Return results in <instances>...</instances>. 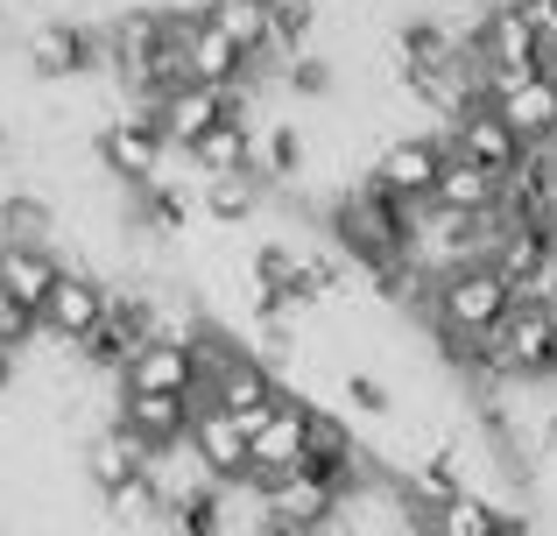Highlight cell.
Returning a JSON list of instances; mask_svg holds the SVG:
<instances>
[{
  "instance_id": "obj_17",
  "label": "cell",
  "mask_w": 557,
  "mask_h": 536,
  "mask_svg": "<svg viewBox=\"0 0 557 536\" xmlns=\"http://www.w3.org/2000/svg\"><path fill=\"white\" fill-rule=\"evenodd\" d=\"M141 473H149V452H141L121 424H107L92 445H85V481H92L99 495H121V487H135Z\"/></svg>"
},
{
  "instance_id": "obj_5",
  "label": "cell",
  "mask_w": 557,
  "mask_h": 536,
  "mask_svg": "<svg viewBox=\"0 0 557 536\" xmlns=\"http://www.w3.org/2000/svg\"><path fill=\"white\" fill-rule=\"evenodd\" d=\"M190 459H198L205 481H219V487L255 481V438H247V424L233 410H212L205 396H198V424H190Z\"/></svg>"
},
{
  "instance_id": "obj_19",
  "label": "cell",
  "mask_w": 557,
  "mask_h": 536,
  "mask_svg": "<svg viewBox=\"0 0 557 536\" xmlns=\"http://www.w3.org/2000/svg\"><path fill=\"white\" fill-rule=\"evenodd\" d=\"M431 205L437 212H466V220H487V212H502V177H487V170L445 155V177H437Z\"/></svg>"
},
{
  "instance_id": "obj_29",
  "label": "cell",
  "mask_w": 557,
  "mask_h": 536,
  "mask_svg": "<svg viewBox=\"0 0 557 536\" xmlns=\"http://www.w3.org/2000/svg\"><path fill=\"white\" fill-rule=\"evenodd\" d=\"M289 85H297V92H332V71H325V57H297V64H289Z\"/></svg>"
},
{
  "instance_id": "obj_23",
  "label": "cell",
  "mask_w": 557,
  "mask_h": 536,
  "mask_svg": "<svg viewBox=\"0 0 557 536\" xmlns=\"http://www.w3.org/2000/svg\"><path fill=\"white\" fill-rule=\"evenodd\" d=\"M190 163H198L205 177H255V127H247V121L212 127V135L190 149Z\"/></svg>"
},
{
  "instance_id": "obj_35",
  "label": "cell",
  "mask_w": 557,
  "mask_h": 536,
  "mask_svg": "<svg viewBox=\"0 0 557 536\" xmlns=\"http://www.w3.org/2000/svg\"><path fill=\"white\" fill-rule=\"evenodd\" d=\"M417 536H423V529H417Z\"/></svg>"
},
{
  "instance_id": "obj_2",
  "label": "cell",
  "mask_w": 557,
  "mask_h": 536,
  "mask_svg": "<svg viewBox=\"0 0 557 536\" xmlns=\"http://www.w3.org/2000/svg\"><path fill=\"white\" fill-rule=\"evenodd\" d=\"M544 50L550 42L536 36V22L516 0H508V8H487V22H480V36H473V64H480V78H487V99L516 78H536V71H544Z\"/></svg>"
},
{
  "instance_id": "obj_7",
  "label": "cell",
  "mask_w": 557,
  "mask_h": 536,
  "mask_svg": "<svg viewBox=\"0 0 557 536\" xmlns=\"http://www.w3.org/2000/svg\"><path fill=\"white\" fill-rule=\"evenodd\" d=\"M226 121H247L233 85H184V92H170L163 107H156V127H163V141H177V149H198V141Z\"/></svg>"
},
{
  "instance_id": "obj_26",
  "label": "cell",
  "mask_w": 557,
  "mask_h": 536,
  "mask_svg": "<svg viewBox=\"0 0 557 536\" xmlns=\"http://www.w3.org/2000/svg\"><path fill=\"white\" fill-rule=\"evenodd\" d=\"M255 198H261L255 177H212V184H205V212H212L219 226L247 220V212H255Z\"/></svg>"
},
{
  "instance_id": "obj_28",
  "label": "cell",
  "mask_w": 557,
  "mask_h": 536,
  "mask_svg": "<svg viewBox=\"0 0 557 536\" xmlns=\"http://www.w3.org/2000/svg\"><path fill=\"white\" fill-rule=\"evenodd\" d=\"M346 402L368 410V416H388V388H381L374 374H346Z\"/></svg>"
},
{
  "instance_id": "obj_20",
  "label": "cell",
  "mask_w": 557,
  "mask_h": 536,
  "mask_svg": "<svg viewBox=\"0 0 557 536\" xmlns=\"http://www.w3.org/2000/svg\"><path fill=\"white\" fill-rule=\"evenodd\" d=\"M212 28L233 42V50L247 57V64H261V57H275V22H269V0H212Z\"/></svg>"
},
{
  "instance_id": "obj_1",
  "label": "cell",
  "mask_w": 557,
  "mask_h": 536,
  "mask_svg": "<svg viewBox=\"0 0 557 536\" xmlns=\"http://www.w3.org/2000/svg\"><path fill=\"white\" fill-rule=\"evenodd\" d=\"M522 303V289L508 283L494 262H466L451 275H437L431 283V311H437V332L459 346H487L494 332L508 325V311Z\"/></svg>"
},
{
  "instance_id": "obj_12",
  "label": "cell",
  "mask_w": 557,
  "mask_h": 536,
  "mask_svg": "<svg viewBox=\"0 0 557 536\" xmlns=\"http://www.w3.org/2000/svg\"><path fill=\"white\" fill-rule=\"evenodd\" d=\"M445 149L459 155V163H473V170H487V177H502V184L516 177L522 155H530V149L516 141V127H508L494 107H473L466 121H451V141H445Z\"/></svg>"
},
{
  "instance_id": "obj_6",
  "label": "cell",
  "mask_w": 557,
  "mask_h": 536,
  "mask_svg": "<svg viewBox=\"0 0 557 536\" xmlns=\"http://www.w3.org/2000/svg\"><path fill=\"white\" fill-rule=\"evenodd\" d=\"M198 346L190 332H156L135 353V367L121 374V396H198Z\"/></svg>"
},
{
  "instance_id": "obj_16",
  "label": "cell",
  "mask_w": 557,
  "mask_h": 536,
  "mask_svg": "<svg viewBox=\"0 0 557 536\" xmlns=\"http://www.w3.org/2000/svg\"><path fill=\"white\" fill-rule=\"evenodd\" d=\"M184 64H190V85H233V92H240V78L255 71V64H247V57L212 28V14H184Z\"/></svg>"
},
{
  "instance_id": "obj_3",
  "label": "cell",
  "mask_w": 557,
  "mask_h": 536,
  "mask_svg": "<svg viewBox=\"0 0 557 536\" xmlns=\"http://www.w3.org/2000/svg\"><path fill=\"white\" fill-rule=\"evenodd\" d=\"M311 416H318V402L275 396L247 424V438H255V487H275V481H297L304 473V459H311Z\"/></svg>"
},
{
  "instance_id": "obj_21",
  "label": "cell",
  "mask_w": 557,
  "mask_h": 536,
  "mask_svg": "<svg viewBox=\"0 0 557 536\" xmlns=\"http://www.w3.org/2000/svg\"><path fill=\"white\" fill-rule=\"evenodd\" d=\"M92 64V36L71 22H42L36 36H28V71H42V78H78V71Z\"/></svg>"
},
{
  "instance_id": "obj_15",
  "label": "cell",
  "mask_w": 557,
  "mask_h": 536,
  "mask_svg": "<svg viewBox=\"0 0 557 536\" xmlns=\"http://www.w3.org/2000/svg\"><path fill=\"white\" fill-rule=\"evenodd\" d=\"M487 107L502 113L508 127H516V141H522V149H550V141H557V92L544 85V71H536V78L502 85V92H494Z\"/></svg>"
},
{
  "instance_id": "obj_27",
  "label": "cell",
  "mask_w": 557,
  "mask_h": 536,
  "mask_svg": "<svg viewBox=\"0 0 557 536\" xmlns=\"http://www.w3.org/2000/svg\"><path fill=\"white\" fill-rule=\"evenodd\" d=\"M36 332H42V317L28 311V303H14L8 289H0V346H8V353H14V346H28V339H36Z\"/></svg>"
},
{
  "instance_id": "obj_14",
  "label": "cell",
  "mask_w": 557,
  "mask_h": 536,
  "mask_svg": "<svg viewBox=\"0 0 557 536\" xmlns=\"http://www.w3.org/2000/svg\"><path fill=\"white\" fill-rule=\"evenodd\" d=\"M113 424L156 459V452H170V445H190L198 396H121V416H113Z\"/></svg>"
},
{
  "instance_id": "obj_8",
  "label": "cell",
  "mask_w": 557,
  "mask_h": 536,
  "mask_svg": "<svg viewBox=\"0 0 557 536\" xmlns=\"http://www.w3.org/2000/svg\"><path fill=\"white\" fill-rule=\"evenodd\" d=\"M107 311H113V289L99 283L92 269H64L57 297L42 303V332H50L57 346H85L99 325H107Z\"/></svg>"
},
{
  "instance_id": "obj_31",
  "label": "cell",
  "mask_w": 557,
  "mask_h": 536,
  "mask_svg": "<svg viewBox=\"0 0 557 536\" xmlns=\"http://www.w3.org/2000/svg\"><path fill=\"white\" fill-rule=\"evenodd\" d=\"M8 382H14V353L0 346V396H8Z\"/></svg>"
},
{
  "instance_id": "obj_30",
  "label": "cell",
  "mask_w": 557,
  "mask_h": 536,
  "mask_svg": "<svg viewBox=\"0 0 557 536\" xmlns=\"http://www.w3.org/2000/svg\"><path fill=\"white\" fill-rule=\"evenodd\" d=\"M516 8L536 22V36H544V42H557V0H516Z\"/></svg>"
},
{
  "instance_id": "obj_13",
  "label": "cell",
  "mask_w": 557,
  "mask_h": 536,
  "mask_svg": "<svg viewBox=\"0 0 557 536\" xmlns=\"http://www.w3.org/2000/svg\"><path fill=\"white\" fill-rule=\"evenodd\" d=\"M163 127H156V113H141V121H113L107 135H99V163L113 170L121 184H135V191H149V184H163Z\"/></svg>"
},
{
  "instance_id": "obj_18",
  "label": "cell",
  "mask_w": 557,
  "mask_h": 536,
  "mask_svg": "<svg viewBox=\"0 0 557 536\" xmlns=\"http://www.w3.org/2000/svg\"><path fill=\"white\" fill-rule=\"evenodd\" d=\"M57 283H64V262H57L50 248H0V289H8L14 303H28L36 317H42V303L57 297Z\"/></svg>"
},
{
  "instance_id": "obj_10",
  "label": "cell",
  "mask_w": 557,
  "mask_h": 536,
  "mask_svg": "<svg viewBox=\"0 0 557 536\" xmlns=\"http://www.w3.org/2000/svg\"><path fill=\"white\" fill-rule=\"evenodd\" d=\"M198 396L212 402V410H233L240 424H255V416L269 410V402L283 396V388H275V374L261 367V360L247 353V346H233L226 360H212V367H205V388H198Z\"/></svg>"
},
{
  "instance_id": "obj_33",
  "label": "cell",
  "mask_w": 557,
  "mask_h": 536,
  "mask_svg": "<svg viewBox=\"0 0 557 536\" xmlns=\"http://www.w3.org/2000/svg\"><path fill=\"white\" fill-rule=\"evenodd\" d=\"M261 536H289V529H261Z\"/></svg>"
},
{
  "instance_id": "obj_22",
  "label": "cell",
  "mask_w": 557,
  "mask_h": 536,
  "mask_svg": "<svg viewBox=\"0 0 557 536\" xmlns=\"http://www.w3.org/2000/svg\"><path fill=\"white\" fill-rule=\"evenodd\" d=\"M508 509H494L487 495H451L437 509H423V536H502Z\"/></svg>"
},
{
  "instance_id": "obj_9",
  "label": "cell",
  "mask_w": 557,
  "mask_h": 536,
  "mask_svg": "<svg viewBox=\"0 0 557 536\" xmlns=\"http://www.w3.org/2000/svg\"><path fill=\"white\" fill-rule=\"evenodd\" d=\"M156 332H170L163 317H156V303L149 297H113V311H107V325L92 332V339L78 346L92 367H107V374H127L135 367V353L156 339Z\"/></svg>"
},
{
  "instance_id": "obj_24",
  "label": "cell",
  "mask_w": 557,
  "mask_h": 536,
  "mask_svg": "<svg viewBox=\"0 0 557 536\" xmlns=\"http://www.w3.org/2000/svg\"><path fill=\"white\" fill-rule=\"evenodd\" d=\"M304 170V135L289 121H269L255 135V184H289Z\"/></svg>"
},
{
  "instance_id": "obj_4",
  "label": "cell",
  "mask_w": 557,
  "mask_h": 536,
  "mask_svg": "<svg viewBox=\"0 0 557 536\" xmlns=\"http://www.w3.org/2000/svg\"><path fill=\"white\" fill-rule=\"evenodd\" d=\"M487 360L508 382H550L557 374V303H516L508 325L487 339Z\"/></svg>"
},
{
  "instance_id": "obj_32",
  "label": "cell",
  "mask_w": 557,
  "mask_h": 536,
  "mask_svg": "<svg viewBox=\"0 0 557 536\" xmlns=\"http://www.w3.org/2000/svg\"><path fill=\"white\" fill-rule=\"evenodd\" d=\"M544 85H550V92H557V42H550V50H544Z\"/></svg>"
},
{
  "instance_id": "obj_34",
  "label": "cell",
  "mask_w": 557,
  "mask_h": 536,
  "mask_svg": "<svg viewBox=\"0 0 557 536\" xmlns=\"http://www.w3.org/2000/svg\"><path fill=\"white\" fill-rule=\"evenodd\" d=\"M0 149H8V127H0Z\"/></svg>"
},
{
  "instance_id": "obj_25",
  "label": "cell",
  "mask_w": 557,
  "mask_h": 536,
  "mask_svg": "<svg viewBox=\"0 0 557 536\" xmlns=\"http://www.w3.org/2000/svg\"><path fill=\"white\" fill-rule=\"evenodd\" d=\"M57 234V212L42 205V198H0V248H50Z\"/></svg>"
},
{
  "instance_id": "obj_11",
  "label": "cell",
  "mask_w": 557,
  "mask_h": 536,
  "mask_svg": "<svg viewBox=\"0 0 557 536\" xmlns=\"http://www.w3.org/2000/svg\"><path fill=\"white\" fill-rule=\"evenodd\" d=\"M445 141H431V135H409V141H388L381 149V163H374V184L388 198H403L409 212L417 205H431V191H437V177H445Z\"/></svg>"
}]
</instances>
